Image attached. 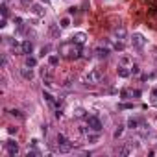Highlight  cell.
Wrapping results in <instances>:
<instances>
[{
    "instance_id": "1f68e13d",
    "label": "cell",
    "mask_w": 157,
    "mask_h": 157,
    "mask_svg": "<svg viewBox=\"0 0 157 157\" xmlns=\"http://www.w3.org/2000/svg\"><path fill=\"white\" fill-rule=\"evenodd\" d=\"M78 13V8H68V15H76Z\"/></svg>"
},
{
    "instance_id": "ba28073f",
    "label": "cell",
    "mask_w": 157,
    "mask_h": 157,
    "mask_svg": "<svg viewBox=\"0 0 157 157\" xmlns=\"http://www.w3.org/2000/svg\"><path fill=\"white\" fill-rule=\"evenodd\" d=\"M20 76L24 78V80H33V76H35V74H33V68H30V67H24V68H20Z\"/></svg>"
},
{
    "instance_id": "7402d4cb",
    "label": "cell",
    "mask_w": 157,
    "mask_h": 157,
    "mask_svg": "<svg viewBox=\"0 0 157 157\" xmlns=\"http://www.w3.org/2000/svg\"><path fill=\"white\" fill-rule=\"evenodd\" d=\"M48 63L52 67H56L57 63H59V57H57V56H48Z\"/></svg>"
},
{
    "instance_id": "3957f363",
    "label": "cell",
    "mask_w": 157,
    "mask_h": 157,
    "mask_svg": "<svg viewBox=\"0 0 157 157\" xmlns=\"http://www.w3.org/2000/svg\"><path fill=\"white\" fill-rule=\"evenodd\" d=\"M87 126L91 127V131H98L100 133L102 131V120L98 118V117H94V115H92V117H87Z\"/></svg>"
},
{
    "instance_id": "836d02e7",
    "label": "cell",
    "mask_w": 157,
    "mask_h": 157,
    "mask_svg": "<svg viewBox=\"0 0 157 157\" xmlns=\"http://www.w3.org/2000/svg\"><path fill=\"white\" fill-rule=\"evenodd\" d=\"M41 130H43V133L46 135V133H48V124H43V127H41Z\"/></svg>"
},
{
    "instance_id": "8d00e7d4",
    "label": "cell",
    "mask_w": 157,
    "mask_h": 157,
    "mask_svg": "<svg viewBox=\"0 0 157 157\" xmlns=\"http://www.w3.org/2000/svg\"><path fill=\"white\" fill-rule=\"evenodd\" d=\"M152 96H153V98H157V89H153V91H152Z\"/></svg>"
},
{
    "instance_id": "d590c367",
    "label": "cell",
    "mask_w": 157,
    "mask_h": 157,
    "mask_svg": "<svg viewBox=\"0 0 157 157\" xmlns=\"http://www.w3.org/2000/svg\"><path fill=\"white\" fill-rule=\"evenodd\" d=\"M6 65H8V57L2 56V67H6Z\"/></svg>"
},
{
    "instance_id": "4dcf8cb0",
    "label": "cell",
    "mask_w": 157,
    "mask_h": 157,
    "mask_svg": "<svg viewBox=\"0 0 157 157\" xmlns=\"http://www.w3.org/2000/svg\"><path fill=\"white\" fill-rule=\"evenodd\" d=\"M50 52V46H43V48H41V56H46Z\"/></svg>"
},
{
    "instance_id": "83f0119b",
    "label": "cell",
    "mask_w": 157,
    "mask_h": 157,
    "mask_svg": "<svg viewBox=\"0 0 157 157\" xmlns=\"http://www.w3.org/2000/svg\"><path fill=\"white\" fill-rule=\"evenodd\" d=\"M0 9H2V17L6 19V17H8V6H6V2H2V6H0Z\"/></svg>"
},
{
    "instance_id": "9c48e42d",
    "label": "cell",
    "mask_w": 157,
    "mask_h": 157,
    "mask_svg": "<svg viewBox=\"0 0 157 157\" xmlns=\"http://www.w3.org/2000/svg\"><path fill=\"white\" fill-rule=\"evenodd\" d=\"M32 50H33L32 41H24V43H22V46H20V52H22L24 56H30V54H32Z\"/></svg>"
},
{
    "instance_id": "4316f807",
    "label": "cell",
    "mask_w": 157,
    "mask_h": 157,
    "mask_svg": "<svg viewBox=\"0 0 157 157\" xmlns=\"http://www.w3.org/2000/svg\"><path fill=\"white\" fill-rule=\"evenodd\" d=\"M118 109H133V103H126V102H122V103H118Z\"/></svg>"
},
{
    "instance_id": "e0dca14e",
    "label": "cell",
    "mask_w": 157,
    "mask_h": 157,
    "mask_svg": "<svg viewBox=\"0 0 157 157\" xmlns=\"http://www.w3.org/2000/svg\"><path fill=\"white\" fill-rule=\"evenodd\" d=\"M120 98L122 100H130V98H133V91L131 89H122L120 91Z\"/></svg>"
},
{
    "instance_id": "f546056e",
    "label": "cell",
    "mask_w": 157,
    "mask_h": 157,
    "mask_svg": "<svg viewBox=\"0 0 157 157\" xmlns=\"http://www.w3.org/2000/svg\"><path fill=\"white\" fill-rule=\"evenodd\" d=\"M115 50H124V43H122V41H117V43H115Z\"/></svg>"
},
{
    "instance_id": "44dd1931",
    "label": "cell",
    "mask_w": 157,
    "mask_h": 157,
    "mask_svg": "<svg viewBox=\"0 0 157 157\" xmlns=\"http://www.w3.org/2000/svg\"><path fill=\"white\" fill-rule=\"evenodd\" d=\"M122 133H124V126H117V130L113 131V137L118 139V137H122Z\"/></svg>"
},
{
    "instance_id": "8992f818",
    "label": "cell",
    "mask_w": 157,
    "mask_h": 157,
    "mask_svg": "<svg viewBox=\"0 0 157 157\" xmlns=\"http://www.w3.org/2000/svg\"><path fill=\"white\" fill-rule=\"evenodd\" d=\"M113 35H115V39L122 41V39H126L127 32H126V28H124V26H117V28H115V30H113Z\"/></svg>"
},
{
    "instance_id": "30bf717a",
    "label": "cell",
    "mask_w": 157,
    "mask_h": 157,
    "mask_svg": "<svg viewBox=\"0 0 157 157\" xmlns=\"http://www.w3.org/2000/svg\"><path fill=\"white\" fill-rule=\"evenodd\" d=\"M144 124L142 120H139V118H127V127H131V130H139V127H141Z\"/></svg>"
},
{
    "instance_id": "6da1fadb",
    "label": "cell",
    "mask_w": 157,
    "mask_h": 157,
    "mask_svg": "<svg viewBox=\"0 0 157 157\" xmlns=\"http://www.w3.org/2000/svg\"><path fill=\"white\" fill-rule=\"evenodd\" d=\"M59 54H63L67 59H80L81 57V44L74 43V41H70V43H63L59 46Z\"/></svg>"
},
{
    "instance_id": "5b68a950",
    "label": "cell",
    "mask_w": 157,
    "mask_h": 157,
    "mask_svg": "<svg viewBox=\"0 0 157 157\" xmlns=\"http://www.w3.org/2000/svg\"><path fill=\"white\" fill-rule=\"evenodd\" d=\"M144 44H146L144 35H141V33H133V37H131V46L133 48H142Z\"/></svg>"
},
{
    "instance_id": "9a60e30c",
    "label": "cell",
    "mask_w": 157,
    "mask_h": 157,
    "mask_svg": "<svg viewBox=\"0 0 157 157\" xmlns=\"http://www.w3.org/2000/svg\"><path fill=\"white\" fill-rule=\"evenodd\" d=\"M59 24H50V28H48V30H50V35L52 37H56V39H59Z\"/></svg>"
},
{
    "instance_id": "d6a6232c",
    "label": "cell",
    "mask_w": 157,
    "mask_h": 157,
    "mask_svg": "<svg viewBox=\"0 0 157 157\" xmlns=\"http://www.w3.org/2000/svg\"><path fill=\"white\" fill-rule=\"evenodd\" d=\"M141 94H142V92L139 91V89H133V98H139V96H141Z\"/></svg>"
},
{
    "instance_id": "484cf974",
    "label": "cell",
    "mask_w": 157,
    "mask_h": 157,
    "mask_svg": "<svg viewBox=\"0 0 157 157\" xmlns=\"http://www.w3.org/2000/svg\"><path fill=\"white\" fill-rule=\"evenodd\" d=\"M130 70H131V74H135V76H137V74L141 72V67H139V65H131Z\"/></svg>"
},
{
    "instance_id": "f1b7e54d",
    "label": "cell",
    "mask_w": 157,
    "mask_h": 157,
    "mask_svg": "<svg viewBox=\"0 0 157 157\" xmlns=\"http://www.w3.org/2000/svg\"><path fill=\"white\" fill-rule=\"evenodd\" d=\"M11 115H13V117H17V118H24V115H22L19 109H13V111H11Z\"/></svg>"
},
{
    "instance_id": "4fadbf2b",
    "label": "cell",
    "mask_w": 157,
    "mask_h": 157,
    "mask_svg": "<svg viewBox=\"0 0 157 157\" xmlns=\"http://www.w3.org/2000/svg\"><path fill=\"white\" fill-rule=\"evenodd\" d=\"M94 54H96L98 57H107L109 54H111V50L106 48V46H98V48L94 50Z\"/></svg>"
},
{
    "instance_id": "ffe728a7",
    "label": "cell",
    "mask_w": 157,
    "mask_h": 157,
    "mask_svg": "<svg viewBox=\"0 0 157 157\" xmlns=\"http://www.w3.org/2000/svg\"><path fill=\"white\" fill-rule=\"evenodd\" d=\"M87 141H89L91 144H96V142H98V131L89 133V135H87Z\"/></svg>"
},
{
    "instance_id": "7c38bea8",
    "label": "cell",
    "mask_w": 157,
    "mask_h": 157,
    "mask_svg": "<svg viewBox=\"0 0 157 157\" xmlns=\"http://www.w3.org/2000/svg\"><path fill=\"white\" fill-rule=\"evenodd\" d=\"M131 150H133L131 144H124V146L117 148V153H118V155H130V153H131Z\"/></svg>"
},
{
    "instance_id": "5bb4252c",
    "label": "cell",
    "mask_w": 157,
    "mask_h": 157,
    "mask_svg": "<svg viewBox=\"0 0 157 157\" xmlns=\"http://www.w3.org/2000/svg\"><path fill=\"white\" fill-rule=\"evenodd\" d=\"M30 11H32L33 15H37V17H43L44 15V9H43V6H41V4H33L32 8H30Z\"/></svg>"
},
{
    "instance_id": "277c9868",
    "label": "cell",
    "mask_w": 157,
    "mask_h": 157,
    "mask_svg": "<svg viewBox=\"0 0 157 157\" xmlns=\"http://www.w3.org/2000/svg\"><path fill=\"white\" fill-rule=\"evenodd\" d=\"M4 148L8 150V153H9L11 157L19 153V144H17V141H13V139H9V141H6V142H4Z\"/></svg>"
},
{
    "instance_id": "74e56055",
    "label": "cell",
    "mask_w": 157,
    "mask_h": 157,
    "mask_svg": "<svg viewBox=\"0 0 157 157\" xmlns=\"http://www.w3.org/2000/svg\"><path fill=\"white\" fill-rule=\"evenodd\" d=\"M152 13H155V15H157V8H153V9H152Z\"/></svg>"
},
{
    "instance_id": "e575fe53",
    "label": "cell",
    "mask_w": 157,
    "mask_h": 157,
    "mask_svg": "<svg viewBox=\"0 0 157 157\" xmlns=\"http://www.w3.org/2000/svg\"><path fill=\"white\" fill-rule=\"evenodd\" d=\"M8 131H9V133H17V127H15V126H9Z\"/></svg>"
},
{
    "instance_id": "8fae6325",
    "label": "cell",
    "mask_w": 157,
    "mask_h": 157,
    "mask_svg": "<svg viewBox=\"0 0 157 157\" xmlns=\"http://www.w3.org/2000/svg\"><path fill=\"white\" fill-rule=\"evenodd\" d=\"M72 41H74V43H78V44H83L87 41V35L83 32H78V33H74V35H72Z\"/></svg>"
},
{
    "instance_id": "d6986e66",
    "label": "cell",
    "mask_w": 157,
    "mask_h": 157,
    "mask_svg": "<svg viewBox=\"0 0 157 157\" xmlns=\"http://www.w3.org/2000/svg\"><path fill=\"white\" fill-rule=\"evenodd\" d=\"M26 67H30V68L37 67V59H35V57H30V56H26Z\"/></svg>"
},
{
    "instance_id": "cb8c5ba5",
    "label": "cell",
    "mask_w": 157,
    "mask_h": 157,
    "mask_svg": "<svg viewBox=\"0 0 157 157\" xmlns=\"http://www.w3.org/2000/svg\"><path fill=\"white\" fill-rule=\"evenodd\" d=\"M76 118H83V117H87V113H85V109H76Z\"/></svg>"
},
{
    "instance_id": "ac0fdd59",
    "label": "cell",
    "mask_w": 157,
    "mask_h": 157,
    "mask_svg": "<svg viewBox=\"0 0 157 157\" xmlns=\"http://www.w3.org/2000/svg\"><path fill=\"white\" fill-rule=\"evenodd\" d=\"M130 74H131V70H130L127 67H118V76H120V78H127Z\"/></svg>"
},
{
    "instance_id": "52a82bcc",
    "label": "cell",
    "mask_w": 157,
    "mask_h": 157,
    "mask_svg": "<svg viewBox=\"0 0 157 157\" xmlns=\"http://www.w3.org/2000/svg\"><path fill=\"white\" fill-rule=\"evenodd\" d=\"M74 144L70 141H67V142H61V144H57V150H59V153H68L72 150Z\"/></svg>"
},
{
    "instance_id": "603a6c76",
    "label": "cell",
    "mask_w": 157,
    "mask_h": 157,
    "mask_svg": "<svg viewBox=\"0 0 157 157\" xmlns=\"http://www.w3.org/2000/svg\"><path fill=\"white\" fill-rule=\"evenodd\" d=\"M59 26H61V28H68V26H70V19H68V17H65V19H61Z\"/></svg>"
},
{
    "instance_id": "2e32d148",
    "label": "cell",
    "mask_w": 157,
    "mask_h": 157,
    "mask_svg": "<svg viewBox=\"0 0 157 157\" xmlns=\"http://www.w3.org/2000/svg\"><path fill=\"white\" fill-rule=\"evenodd\" d=\"M43 98H44V100H46V102L50 103V106H56V102H57V100H56V98H54V96L50 94L48 91H43Z\"/></svg>"
},
{
    "instance_id": "7a4b0ae2",
    "label": "cell",
    "mask_w": 157,
    "mask_h": 157,
    "mask_svg": "<svg viewBox=\"0 0 157 157\" xmlns=\"http://www.w3.org/2000/svg\"><path fill=\"white\" fill-rule=\"evenodd\" d=\"M102 78H103L102 70H98V68H92V70H89V72H87L85 76H83V81H85V83H89V85H94V83H100Z\"/></svg>"
},
{
    "instance_id": "d4e9b609",
    "label": "cell",
    "mask_w": 157,
    "mask_h": 157,
    "mask_svg": "<svg viewBox=\"0 0 157 157\" xmlns=\"http://www.w3.org/2000/svg\"><path fill=\"white\" fill-rule=\"evenodd\" d=\"M9 46H11V50L15 52V50H19L22 44H19V43H17V41H9Z\"/></svg>"
}]
</instances>
